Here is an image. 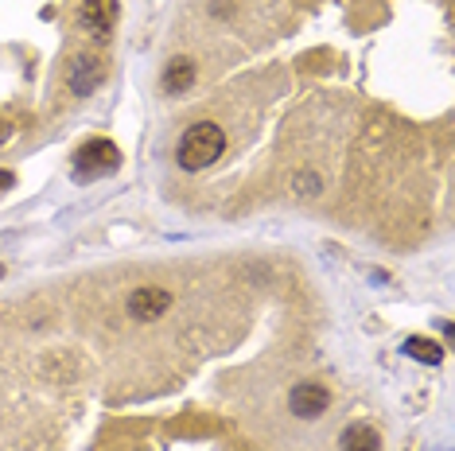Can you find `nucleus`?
Returning a JSON list of instances; mask_svg holds the SVG:
<instances>
[{
    "label": "nucleus",
    "instance_id": "nucleus-1",
    "mask_svg": "<svg viewBox=\"0 0 455 451\" xmlns=\"http://www.w3.org/2000/svg\"><path fill=\"white\" fill-rule=\"evenodd\" d=\"M222 152H226V132L214 125V121H199V125H191L180 140V168L203 171V168H211V163H219Z\"/></svg>",
    "mask_w": 455,
    "mask_h": 451
},
{
    "label": "nucleus",
    "instance_id": "nucleus-2",
    "mask_svg": "<svg viewBox=\"0 0 455 451\" xmlns=\"http://www.w3.org/2000/svg\"><path fill=\"white\" fill-rule=\"evenodd\" d=\"M75 176L78 179H101V176H113L117 171V163H121V152L113 140H90L86 148H78V156H75Z\"/></svg>",
    "mask_w": 455,
    "mask_h": 451
},
{
    "label": "nucleus",
    "instance_id": "nucleus-3",
    "mask_svg": "<svg viewBox=\"0 0 455 451\" xmlns=\"http://www.w3.org/2000/svg\"><path fill=\"white\" fill-rule=\"evenodd\" d=\"M327 405H331V393L323 385H315V382H299L292 393H288V408H292L296 416H304V420L323 416Z\"/></svg>",
    "mask_w": 455,
    "mask_h": 451
},
{
    "label": "nucleus",
    "instance_id": "nucleus-4",
    "mask_svg": "<svg viewBox=\"0 0 455 451\" xmlns=\"http://www.w3.org/2000/svg\"><path fill=\"white\" fill-rule=\"evenodd\" d=\"M168 307H172V292H164V289H137L129 296L132 320H160Z\"/></svg>",
    "mask_w": 455,
    "mask_h": 451
},
{
    "label": "nucleus",
    "instance_id": "nucleus-5",
    "mask_svg": "<svg viewBox=\"0 0 455 451\" xmlns=\"http://www.w3.org/2000/svg\"><path fill=\"white\" fill-rule=\"evenodd\" d=\"M82 24L98 39H106L117 24V0H82Z\"/></svg>",
    "mask_w": 455,
    "mask_h": 451
},
{
    "label": "nucleus",
    "instance_id": "nucleus-6",
    "mask_svg": "<svg viewBox=\"0 0 455 451\" xmlns=\"http://www.w3.org/2000/svg\"><path fill=\"white\" fill-rule=\"evenodd\" d=\"M98 82H101V59L82 55L70 63V90L75 94H90V90H98Z\"/></svg>",
    "mask_w": 455,
    "mask_h": 451
},
{
    "label": "nucleus",
    "instance_id": "nucleus-7",
    "mask_svg": "<svg viewBox=\"0 0 455 451\" xmlns=\"http://www.w3.org/2000/svg\"><path fill=\"white\" fill-rule=\"evenodd\" d=\"M339 451H381V436L378 428H370L366 420H358V424H350L343 439H339Z\"/></svg>",
    "mask_w": 455,
    "mask_h": 451
},
{
    "label": "nucleus",
    "instance_id": "nucleus-8",
    "mask_svg": "<svg viewBox=\"0 0 455 451\" xmlns=\"http://www.w3.org/2000/svg\"><path fill=\"white\" fill-rule=\"evenodd\" d=\"M405 354L417 358V362H428V366H440L443 362V346L432 343V338H420V335H412L409 343H405Z\"/></svg>",
    "mask_w": 455,
    "mask_h": 451
},
{
    "label": "nucleus",
    "instance_id": "nucleus-9",
    "mask_svg": "<svg viewBox=\"0 0 455 451\" xmlns=\"http://www.w3.org/2000/svg\"><path fill=\"white\" fill-rule=\"evenodd\" d=\"M195 82V67L188 59H180V63L168 67V75H164V94H175V90H188Z\"/></svg>",
    "mask_w": 455,
    "mask_h": 451
},
{
    "label": "nucleus",
    "instance_id": "nucleus-10",
    "mask_svg": "<svg viewBox=\"0 0 455 451\" xmlns=\"http://www.w3.org/2000/svg\"><path fill=\"white\" fill-rule=\"evenodd\" d=\"M8 137H12V125H8V121H4V117H0V145H4V140H8Z\"/></svg>",
    "mask_w": 455,
    "mask_h": 451
},
{
    "label": "nucleus",
    "instance_id": "nucleus-11",
    "mask_svg": "<svg viewBox=\"0 0 455 451\" xmlns=\"http://www.w3.org/2000/svg\"><path fill=\"white\" fill-rule=\"evenodd\" d=\"M12 183H16V179H12V171H0V191L12 187Z\"/></svg>",
    "mask_w": 455,
    "mask_h": 451
}]
</instances>
